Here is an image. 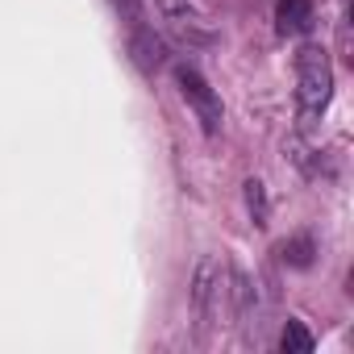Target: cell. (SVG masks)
<instances>
[{"instance_id": "obj_1", "label": "cell", "mask_w": 354, "mask_h": 354, "mask_svg": "<svg viewBox=\"0 0 354 354\" xmlns=\"http://www.w3.org/2000/svg\"><path fill=\"white\" fill-rule=\"evenodd\" d=\"M296 100H300V117H317L329 96H333V67H329V55L321 46H304L296 55Z\"/></svg>"}, {"instance_id": "obj_2", "label": "cell", "mask_w": 354, "mask_h": 354, "mask_svg": "<svg viewBox=\"0 0 354 354\" xmlns=\"http://www.w3.org/2000/svg\"><path fill=\"white\" fill-rule=\"evenodd\" d=\"M175 80H180V92H184V100L192 104V113L201 117L205 133H217V129H221V100H217V92L205 84V75L192 71V67H175Z\"/></svg>"}, {"instance_id": "obj_3", "label": "cell", "mask_w": 354, "mask_h": 354, "mask_svg": "<svg viewBox=\"0 0 354 354\" xmlns=\"http://www.w3.org/2000/svg\"><path fill=\"white\" fill-rule=\"evenodd\" d=\"M313 26V0H279L275 5V30L279 34H304Z\"/></svg>"}, {"instance_id": "obj_4", "label": "cell", "mask_w": 354, "mask_h": 354, "mask_svg": "<svg viewBox=\"0 0 354 354\" xmlns=\"http://www.w3.org/2000/svg\"><path fill=\"white\" fill-rule=\"evenodd\" d=\"M279 346H283L288 354H308V350H313V333H308L300 321H288V325H283V337H279Z\"/></svg>"}, {"instance_id": "obj_5", "label": "cell", "mask_w": 354, "mask_h": 354, "mask_svg": "<svg viewBox=\"0 0 354 354\" xmlns=\"http://www.w3.org/2000/svg\"><path fill=\"white\" fill-rule=\"evenodd\" d=\"M133 55H138V63H142V67H154V63L162 59V46H158L154 38H146V34L138 30V38H133Z\"/></svg>"}, {"instance_id": "obj_6", "label": "cell", "mask_w": 354, "mask_h": 354, "mask_svg": "<svg viewBox=\"0 0 354 354\" xmlns=\"http://www.w3.org/2000/svg\"><path fill=\"white\" fill-rule=\"evenodd\" d=\"M246 201H250L254 221H259V225H267V192H263V184H259V180H250V184H246Z\"/></svg>"}, {"instance_id": "obj_7", "label": "cell", "mask_w": 354, "mask_h": 354, "mask_svg": "<svg viewBox=\"0 0 354 354\" xmlns=\"http://www.w3.org/2000/svg\"><path fill=\"white\" fill-rule=\"evenodd\" d=\"M308 250H313V246H308V238H296V242H283V259H288V263H296V267H308V259H313Z\"/></svg>"}, {"instance_id": "obj_8", "label": "cell", "mask_w": 354, "mask_h": 354, "mask_svg": "<svg viewBox=\"0 0 354 354\" xmlns=\"http://www.w3.org/2000/svg\"><path fill=\"white\" fill-rule=\"evenodd\" d=\"M158 5H162L167 13H184V5H188V0H158Z\"/></svg>"}]
</instances>
